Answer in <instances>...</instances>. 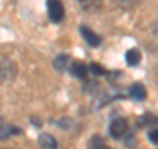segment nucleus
I'll list each match as a JSON object with an SVG mask.
<instances>
[{
  "instance_id": "nucleus-1",
  "label": "nucleus",
  "mask_w": 158,
  "mask_h": 149,
  "mask_svg": "<svg viewBox=\"0 0 158 149\" xmlns=\"http://www.w3.org/2000/svg\"><path fill=\"white\" fill-rule=\"evenodd\" d=\"M48 17L52 23L58 24L65 17V7L61 0H46Z\"/></svg>"
},
{
  "instance_id": "nucleus-2",
  "label": "nucleus",
  "mask_w": 158,
  "mask_h": 149,
  "mask_svg": "<svg viewBox=\"0 0 158 149\" xmlns=\"http://www.w3.org/2000/svg\"><path fill=\"white\" fill-rule=\"evenodd\" d=\"M128 131V121L125 120L124 117H115L113 120L110 123V132L111 137L113 138H121L123 136L127 133Z\"/></svg>"
},
{
  "instance_id": "nucleus-3",
  "label": "nucleus",
  "mask_w": 158,
  "mask_h": 149,
  "mask_svg": "<svg viewBox=\"0 0 158 149\" xmlns=\"http://www.w3.org/2000/svg\"><path fill=\"white\" fill-rule=\"evenodd\" d=\"M79 33H81V36L83 37V40L87 42V45H90L92 48H98L102 44L100 36H98V34L94 32L91 28H88L87 25H81L79 27Z\"/></svg>"
},
{
  "instance_id": "nucleus-4",
  "label": "nucleus",
  "mask_w": 158,
  "mask_h": 149,
  "mask_svg": "<svg viewBox=\"0 0 158 149\" xmlns=\"http://www.w3.org/2000/svg\"><path fill=\"white\" fill-rule=\"evenodd\" d=\"M70 71H71L73 75L75 78H78V79H86L88 77V74H90L88 66L82 61L73 62L71 66H70Z\"/></svg>"
},
{
  "instance_id": "nucleus-5",
  "label": "nucleus",
  "mask_w": 158,
  "mask_h": 149,
  "mask_svg": "<svg viewBox=\"0 0 158 149\" xmlns=\"http://www.w3.org/2000/svg\"><path fill=\"white\" fill-rule=\"evenodd\" d=\"M128 92H129V96L133 99V100H136V102L144 100V99L146 98V95H148L145 86L142 83H140V82L133 83L132 86L129 87V91H128Z\"/></svg>"
},
{
  "instance_id": "nucleus-6",
  "label": "nucleus",
  "mask_w": 158,
  "mask_h": 149,
  "mask_svg": "<svg viewBox=\"0 0 158 149\" xmlns=\"http://www.w3.org/2000/svg\"><path fill=\"white\" fill-rule=\"evenodd\" d=\"M15 75H16V66L13 65V62L2 57V82L12 79Z\"/></svg>"
},
{
  "instance_id": "nucleus-7",
  "label": "nucleus",
  "mask_w": 158,
  "mask_h": 149,
  "mask_svg": "<svg viewBox=\"0 0 158 149\" xmlns=\"http://www.w3.org/2000/svg\"><path fill=\"white\" fill-rule=\"evenodd\" d=\"M53 66L58 71H66L67 69L71 66V63H70V56L66 54V53L58 54V56L54 58V61H53Z\"/></svg>"
},
{
  "instance_id": "nucleus-8",
  "label": "nucleus",
  "mask_w": 158,
  "mask_h": 149,
  "mask_svg": "<svg viewBox=\"0 0 158 149\" xmlns=\"http://www.w3.org/2000/svg\"><path fill=\"white\" fill-rule=\"evenodd\" d=\"M81 8L87 13H95L102 8V0H78Z\"/></svg>"
},
{
  "instance_id": "nucleus-9",
  "label": "nucleus",
  "mask_w": 158,
  "mask_h": 149,
  "mask_svg": "<svg viewBox=\"0 0 158 149\" xmlns=\"http://www.w3.org/2000/svg\"><path fill=\"white\" fill-rule=\"evenodd\" d=\"M38 145L41 149H57V141L52 135L42 133L38 137Z\"/></svg>"
},
{
  "instance_id": "nucleus-10",
  "label": "nucleus",
  "mask_w": 158,
  "mask_h": 149,
  "mask_svg": "<svg viewBox=\"0 0 158 149\" xmlns=\"http://www.w3.org/2000/svg\"><path fill=\"white\" fill-rule=\"evenodd\" d=\"M125 61L129 66H137L141 61V53L138 49L132 48L125 53Z\"/></svg>"
},
{
  "instance_id": "nucleus-11",
  "label": "nucleus",
  "mask_w": 158,
  "mask_h": 149,
  "mask_svg": "<svg viewBox=\"0 0 158 149\" xmlns=\"http://www.w3.org/2000/svg\"><path fill=\"white\" fill-rule=\"evenodd\" d=\"M23 131L20 130L19 127H15V126H6V124H2V140H7L11 136L15 135H20Z\"/></svg>"
},
{
  "instance_id": "nucleus-12",
  "label": "nucleus",
  "mask_w": 158,
  "mask_h": 149,
  "mask_svg": "<svg viewBox=\"0 0 158 149\" xmlns=\"http://www.w3.org/2000/svg\"><path fill=\"white\" fill-rule=\"evenodd\" d=\"M88 70H90V74L94 77H103V75L107 74L106 69L103 66H100L99 63H96V62H91L90 65H88Z\"/></svg>"
},
{
  "instance_id": "nucleus-13",
  "label": "nucleus",
  "mask_w": 158,
  "mask_h": 149,
  "mask_svg": "<svg viewBox=\"0 0 158 149\" xmlns=\"http://www.w3.org/2000/svg\"><path fill=\"white\" fill-rule=\"evenodd\" d=\"M88 147H90V149H107V145H106L104 140H103L100 136H98V135H94L91 137Z\"/></svg>"
},
{
  "instance_id": "nucleus-14",
  "label": "nucleus",
  "mask_w": 158,
  "mask_h": 149,
  "mask_svg": "<svg viewBox=\"0 0 158 149\" xmlns=\"http://www.w3.org/2000/svg\"><path fill=\"white\" fill-rule=\"evenodd\" d=\"M115 2H116L118 8L129 11V9H133L138 3H140V0H115Z\"/></svg>"
},
{
  "instance_id": "nucleus-15",
  "label": "nucleus",
  "mask_w": 158,
  "mask_h": 149,
  "mask_svg": "<svg viewBox=\"0 0 158 149\" xmlns=\"http://www.w3.org/2000/svg\"><path fill=\"white\" fill-rule=\"evenodd\" d=\"M140 123L142 124V126H150V127H153L156 123H158V117L154 116V115H149V113H146V115L140 117Z\"/></svg>"
},
{
  "instance_id": "nucleus-16",
  "label": "nucleus",
  "mask_w": 158,
  "mask_h": 149,
  "mask_svg": "<svg viewBox=\"0 0 158 149\" xmlns=\"http://www.w3.org/2000/svg\"><path fill=\"white\" fill-rule=\"evenodd\" d=\"M148 137H149V141L153 144H158V128H152L148 133Z\"/></svg>"
},
{
  "instance_id": "nucleus-17",
  "label": "nucleus",
  "mask_w": 158,
  "mask_h": 149,
  "mask_svg": "<svg viewBox=\"0 0 158 149\" xmlns=\"http://www.w3.org/2000/svg\"><path fill=\"white\" fill-rule=\"evenodd\" d=\"M107 149H110V148H107Z\"/></svg>"
}]
</instances>
